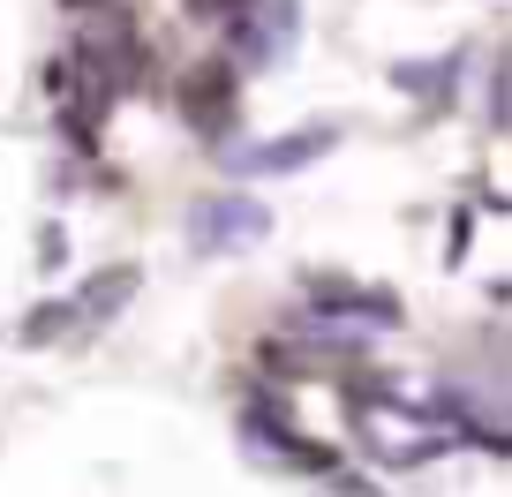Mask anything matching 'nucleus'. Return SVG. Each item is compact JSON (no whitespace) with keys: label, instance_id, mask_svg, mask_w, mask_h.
<instances>
[{"label":"nucleus","instance_id":"obj_5","mask_svg":"<svg viewBox=\"0 0 512 497\" xmlns=\"http://www.w3.org/2000/svg\"><path fill=\"white\" fill-rule=\"evenodd\" d=\"M241 8H249V0H189V16H204V23H211V16H219V23H234Z\"/></svg>","mask_w":512,"mask_h":497},{"label":"nucleus","instance_id":"obj_4","mask_svg":"<svg viewBox=\"0 0 512 497\" xmlns=\"http://www.w3.org/2000/svg\"><path fill=\"white\" fill-rule=\"evenodd\" d=\"M128 294H136V272H98L91 287L76 294V309H83V317H106V309H113V302H128Z\"/></svg>","mask_w":512,"mask_h":497},{"label":"nucleus","instance_id":"obj_2","mask_svg":"<svg viewBox=\"0 0 512 497\" xmlns=\"http://www.w3.org/2000/svg\"><path fill=\"white\" fill-rule=\"evenodd\" d=\"M249 234H264V211L256 204H204L196 211V241H211V249H219V241H249Z\"/></svg>","mask_w":512,"mask_h":497},{"label":"nucleus","instance_id":"obj_1","mask_svg":"<svg viewBox=\"0 0 512 497\" xmlns=\"http://www.w3.org/2000/svg\"><path fill=\"white\" fill-rule=\"evenodd\" d=\"M181 113H189L196 136H226V121H234V68H226V61L189 68V83H181Z\"/></svg>","mask_w":512,"mask_h":497},{"label":"nucleus","instance_id":"obj_3","mask_svg":"<svg viewBox=\"0 0 512 497\" xmlns=\"http://www.w3.org/2000/svg\"><path fill=\"white\" fill-rule=\"evenodd\" d=\"M324 144H332V129H309V136H287V144H264V151H249V166H256V174H287V166H309Z\"/></svg>","mask_w":512,"mask_h":497}]
</instances>
